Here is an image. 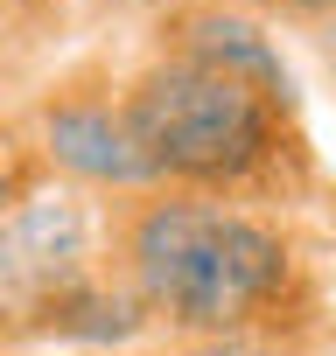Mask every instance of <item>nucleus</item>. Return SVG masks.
Here are the masks:
<instances>
[{
    "mask_svg": "<svg viewBox=\"0 0 336 356\" xmlns=\"http://www.w3.org/2000/svg\"><path fill=\"white\" fill-rule=\"evenodd\" d=\"M105 252L161 342L190 335L336 342L329 259L294 210L154 182L140 196L105 203Z\"/></svg>",
    "mask_w": 336,
    "mask_h": 356,
    "instance_id": "nucleus-1",
    "label": "nucleus"
},
{
    "mask_svg": "<svg viewBox=\"0 0 336 356\" xmlns=\"http://www.w3.org/2000/svg\"><path fill=\"white\" fill-rule=\"evenodd\" d=\"M36 168H43L36 154H29V161H22V154H0V224H8V217L43 189V182H36Z\"/></svg>",
    "mask_w": 336,
    "mask_h": 356,
    "instance_id": "nucleus-7",
    "label": "nucleus"
},
{
    "mask_svg": "<svg viewBox=\"0 0 336 356\" xmlns=\"http://www.w3.org/2000/svg\"><path fill=\"white\" fill-rule=\"evenodd\" d=\"M154 49H161V56L211 63V70H224V77H245V84L273 91L280 105H301L273 22L252 15L245 0H176V8H161V22H154Z\"/></svg>",
    "mask_w": 336,
    "mask_h": 356,
    "instance_id": "nucleus-5",
    "label": "nucleus"
},
{
    "mask_svg": "<svg viewBox=\"0 0 336 356\" xmlns=\"http://www.w3.org/2000/svg\"><path fill=\"white\" fill-rule=\"evenodd\" d=\"M322 203H329V231H336V182H329V189H322Z\"/></svg>",
    "mask_w": 336,
    "mask_h": 356,
    "instance_id": "nucleus-10",
    "label": "nucleus"
},
{
    "mask_svg": "<svg viewBox=\"0 0 336 356\" xmlns=\"http://www.w3.org/2000/svg\"><path fill=\"white\" fill-rule=\"evenodd\" d=\"M126 119L161 189H204L266 210H294L322 189L301 105H280L273 91L211 63L147 49V63L126 70Z\"/></svg>",
    "mask_w": 336,
    "mask_h": 356,
    "instance_id": "nucleus-2",
    "label": "nucleus"
},
{
    "mask_svg": "<svg viewBox=\"0 0 336 356\" xmlns=\"http://www.w3.org/2000/svg\"><path fill=\"white\" fill-rule=\"evenodd\" d=\"M245 8H252V15H266L273 29L287 22V29H301V35H308V29H322V22L336 15V0H245Z\"/></svg>",
    "mask_w": 336,
    "mask_h": 356,
    "instance_id": "nucleus-8",
    "label": "nucleus"
},
{
    "mask_svg": "<svg viewBox=\"0 0 336 356\" xmlns=\"http://www.w3.org/2000/svg\"><path fill=\"white\" fill-rule=\"evenodd\" d=\"M29 154L56 175V182H70V189L98 196V203L154 189L147 154H140L133 119H126V77H112L105 63H77L49 91H36V105H29Z\"/></svg>",
    "mask_w": 336,
    "mask_h": 356,
    "instance_id": "nucleus-4",
    "label": "nucleus"
},
{
    "mask_svg": "<svg viewBox=\"0 0 336 356\" xmlns=\"http://www.w3.org/2000/svg\"><path fill=\"white\" fill-rule=\"evenodd\" d=\"M154 321L105 252V203L56 182L0 224V356H133Z\"/></svg>",
    "mask_w": 336,
    "mask_h": 356,
    "instance_id": "nucleus-3",
    "label": "nucleus"
},
{
    "mask_svg": "<svg viewBox=\"0 0 336 356\" xmlns=\"http://www.w3.org/2000/svg\"><path fill=\"white\" fill-rule=\"evenodd\" d=\"M147 356H329V342H308V335H190V342H161Z\"/></svg>",
    "mask_w": 336,
    "mask_h": 356,
    "instance_id": "nucleus-6",
    "label": "nucleus"
},
{
    "mask_svg": "<svg viewBox=\"0 0 336 356\" xmlns=\"http://www.w3.org/2000/svg\"><path fill=\"white\" fill-rule=\"evenodd\" d=\"M315 35V49H322V63H329V77H336V15L322 22V29H308Z\"/></svg>",
    "mask_w": 336,
    "mask_h": 356,
    "instance_id": "nucleus-9",
    "label": "nucleus"
}]
</instances>
